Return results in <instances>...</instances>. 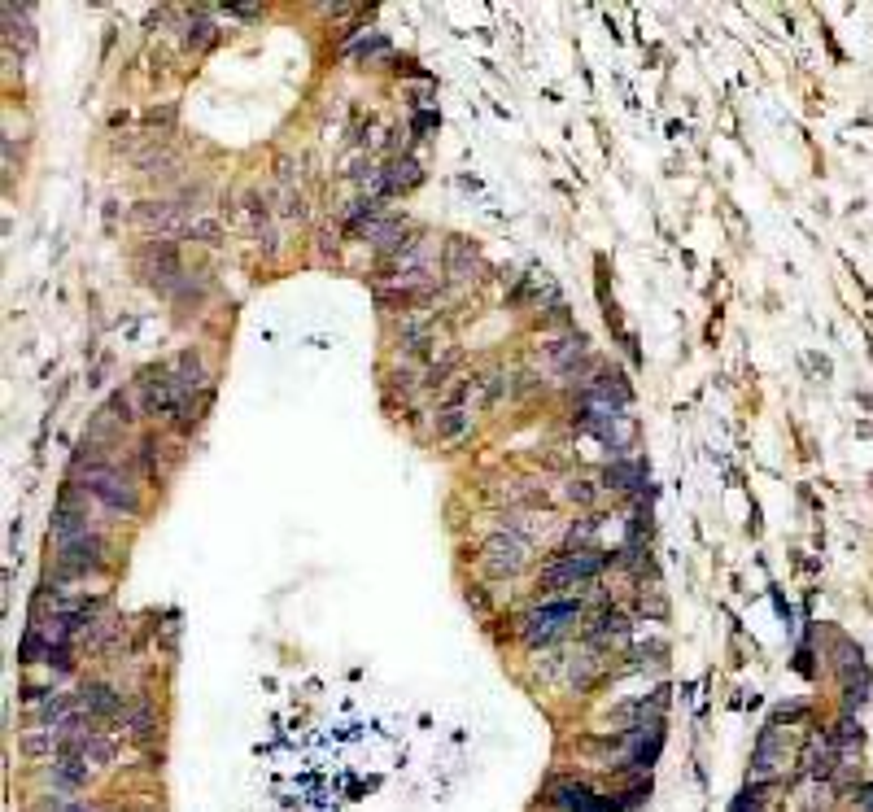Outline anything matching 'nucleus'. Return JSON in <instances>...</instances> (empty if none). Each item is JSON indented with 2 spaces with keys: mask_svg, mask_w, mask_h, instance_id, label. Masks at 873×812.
I'll list each match as a JSON object with an SVG mask.
<instances>
[{
  "mask_svg": "<svg viewBox=\"0 0 873 812\" xmlns=\"http://www.w3.org/2000/svg\"><path fill=\"white\" fill-rule=\"evenodd\" d=\"M433 276H437V249H433V241H406L398 249V258H393V267H389V280L398 284L402 293L428 289Z\"/></svg>",
  "mask_w": 873,
  "mask_h": 812,
  "instance_id": "nucleus-1",
  "label": "nucleus"
},
{
  "mask_svg": "<svg viewBox=\"0 0 873 812\" xmlns=\"http://www.w3.org/2000/svg\"><path fill=\"white\" fill-rule=\"evenodd\" d=\"M577 620V603L564 599V603H542L533 607L529 616L520 620V638L529 642V647H546V642H555L564 629Z\"/></svg>",
  "mask_w": 873,
  "mask_h": 812,
  "instance_id": "nucleus-2",
  "label": "nucleus"
},
{
  "mask_svg": "<svg viewBox=\"0 0 873 812\" xmlns=\"http://www.w3.org/2000/svg\"><path fill=\"white\" fill-rule=\"evenodd\" d=\"M79 481H83L88 494H97L101 503H110L118 511H136V489H131V481L123 472L105 468V463H88V468L79 463Z\"/></svg>",
  "mask_w": 873,
  "mask_h": 812,
  "instance_id": "nucleus-3",
  "label": "nucleus"
},
{
  "mask_svg": "<svg viewBox=\"0 0 873 812\" xmlns=\"http://www.w3.org/2000/svg\"><path fill=\"white\" fill-rule=\"evenodd\" d=\"M603 568L599 551H577V555H559L555 564H546L542 572V590H564V585H577V581H590L594 572Z\"/></svg>",
  "mask_w": 873,
  "mask_h": 812,
  "instance_id": "nucleus-4",
  "label": "nucleus"
},
{
  "mask_svg": "<svg viewBox=\"0 0 873 812\" xmlns=\"http://www.w3.org/2000/svg\"><path fill=\"white\" fill-rule=\"evenodd\" d=\"M524 559H529V546H524L516 533L489 537V546H485V572L489 577H511V572L524 568Z\"/></svg>",
  "mask_w": 873,
  "mask_h": 812,
  "instance_id": "nucleus-5",
  "label": "nucleus"
},
{
  "mask_svg": "<svg viewBox=\"0 0 873 812\" xmlns=\"http://www.w3.org/2000/svg\"><path fill=\"white\" fill-rule=\"evenodd\" d=\"M550 804L559 812H616L607 799H599L585 782H555L550 786Z\"/></svg>",
  "mask_w": 873,
  "mask_h": 812,
  "instance_id": "nucleus-6",
  "label": "nucleus"
},
{
  "mask_svg": "<svg viewBox=\"0 0 873 812\" xmlns=\"http://www.w3.org/2000/svg\"><path fill=\"white\" fill-rule=\"evenodd\" d=\"M101 564V537L97 533H79L62 542V572H88Z\"/></svg>",
  "mask_w": 873,
  "mask_h": 812,
  "instance_id": "nucleus-7",
  "label": "nucleus"
},
{
  "mask_svg": "<svg viewBox=\"0 0 873 812\" xmlns=\"http://www.w3.org/2000/svg\"><path fill=\"white\" fill-rule=\"evenodd\" d=\"M860 804H865V812H873V791H865V799H860Z\"/></svg>",
  "mask_w": 873,
  "mask_h": 812,
  "instance_id": "nucleus-8",
  "label": "nucleus"
}]
</instances>
